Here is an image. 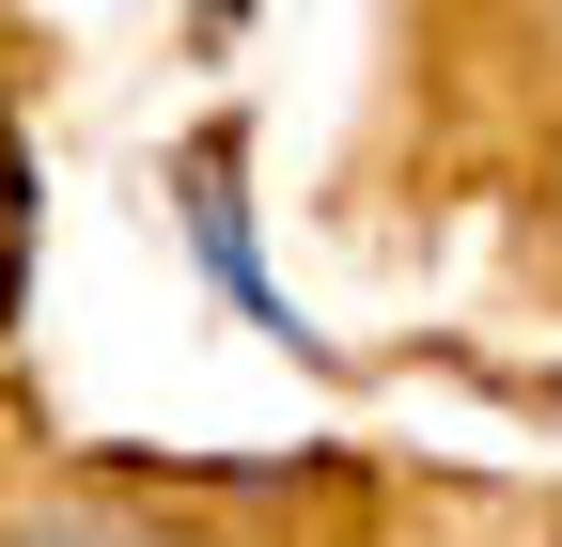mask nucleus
<instances>
[{
  "label": "nucleus",
  "mask_w": 562,
  "mask_h": 547,
  "mask_svg": "<svg viewBox=\"0 0 562 547\" xmlns=\"http://www.w3.org/2000/svg\"><path fill=\"white\" fill-rule=\"evenodd\" d=\"M188 203H203V250H220V282H235V313H266V266H250V235H235V188H220V157L188 172ZM281 328V313H266Z\"/></svg>",
  "instance_id": "nucleus-1"
},
{
  "label": "nucleus",
  "mask_w": 562,
  "mask_h": 547,
  "mask_svg": "<svg viewBox=\"0 0 562 547\" xmlns=\"http://www.w3.org/2000/svg\"><path fill=\"white\" fill-rule=\"evenodd\" d=\"M32 547H140V532H32Z\"/></svg>",
  "instance_id": "nucleus-2"
}]
</instances>
